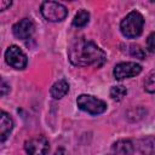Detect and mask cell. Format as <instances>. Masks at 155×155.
I'll return each instance as SVG.
<instances>
[{
	"label": "cell",
	"mask_w": 155,
	"mask_h": 155,
	"mask_svg": "<svg viewBox=\"0 0 155 155\" xmlns=\"http://www.w3.org/2000/svg\"><path fill=\"white\" fill-rule=\"evenodd\" d=\"M68 57L74 65L79 67H102L107 61L105 52L98 47L94 42L84 38L75 39L69 48Z\"/></svg>",
	"instance_id": "1"
},
{
	"label": "cell",
	"mask_w": 155,
	"mask_h": 155,
	"mask_svg": "<svg viewBox=\"0 0 155 155\" xmlns=\"http://www.w3.org/2000/svg\"><path fill=\"white\" fill-rule=\"evenodd\" d=\"M143 25H144L143 16L137 11H132L121 21L120 29H121V33L126 38L132 39V38H137L142 34Z\"/></svg>",
	"instance_id": "2"
},
{
	"label": "cell",
	"mask_w": 155,
	"mask_h": 155,
	"mask_svg": "<svg viewBox=\"0 0 155 155\" xmlns=\"http://www.w3.org/2000/svg\"><path fill=\"white\" fill-rule=\"evenodd\" d=\"M76 103L81 110H84L91 115H98L107 110V103L104 101L98 99L90 94H80L78 97Z\"/></svg>",
	"instance_id": "3"
},
{
	"label": "cell",
	"mask_w": 155,
	"mask_h": 155,
	"mask_svg": "<svg viewBox=\"0 0 155 155\" xmlns=\"http://www.w3.org/2000/svg\"><path fill=\"white\" fill-rule=\"evenodd\" d=\"M41 13L50 22H59L67 17L68 10L64 5H62L59 2L45 1L41 4Z\"/></svg>",
	"instance_id": "4"
},
{
	"label": "cell",
	"mask_w": 155,
	"mask_h": 155,
	"mask_svg": "<svg viewBox=\"0 0 155 155\" xmlns=\"http://www.w3.org/2000/svg\"><path fill=\"white\" fill-rule=\"evenodd\" d=\"M5 59L15 69H24L28 62L25 53L16 45H12L6 50Z\"/></svg>",
	"instance_id": "5"
},
{
	"label": "cell",
	"mask_w": 155,
	"mask_h": 155,
	"mask_svg": "<svg viewBox=\"0 0 155 155\" xmlns=\"http://www.w3.org/2000/svg\"><path fill=\"white\" fill-rule=\"evenodd\" d=\"M142 71V67L134 62H124L119 63L114 68V76L117 80H124L128 78H133Z\"/></svg>",
	"instance_id": "6"
},
{
	"label": "cell",
	"mask_w": 155,
	"mask_h": 155,
	"mask_svg": "<svg viewBox=\"0 0 155 155\" xmlns=\"http://www.w3.org/2000/svg\"><path fill=\"white\" fill-rule=\"evenodd\" d=\"M24 149L29 155H46L48 151V140L42 136L34 137L24 143Z\"/></svg>",
	"instance_id": "7"
},
{
	"label": "cell",
	"mask_w": 155,
	"mask_h": 155,
	"mask_svg": "<svg viewBox=\"0 0 155 155\" xmlns=\"http://www.w3.org/2000/svg\"><path fill=\"white\" fill-rule=\"evenodd\" d=\"M34 30H35V25H34L33 21H30L29 18H23V19L18 21L17 23H15L12 27L13 35L17 39H22V40L31 36Z\"/></svg>",
	"instance_id": "8"
},
{
	"label": "cell",
	"mask_w": 155,
	"mask_h": 155,
	"mask_svg": "<svg viewBox=\"0 0 155 155\" xmlns=\"http://www.w3.org/2000/svg\"><path fill=\"white\" fill-rule=\"evenodd\" d=\"M13 128V121L10 117V115L5 111H1L0 114V140L5 142L6 138L10 136L11 131Z\"/></svg>",
	"instance_id": "9"
},
{
	"label": "cell",
	"mask_w": 155,
	"mask_h": 155,
	"mask_svg": "<svg viewBox=\"0 0 155 155\" xmlns=\"http://www.w3.org/2000/svg\"><path fill=\"white\" fill-rule=\"evenodd\" d=\"M138 149L143 155H155V137L148 136L139 140Z\"/></svg>",
	"instance_id": "10"
},
{
	"label": "cell",
	"mask_w": 155,
	"mask_h": 155,
	"mask_svg": "<svg viewBox=\"0 0 155 155\" xmlns=\"http://www.w3.org/2000/svg\"><path fill=\"white\" fill-rule=\"evenodd\" d=\"M69 91V85L65 80H59L57 82H54L50 90L51 96L54 99H61L62 97H64Z\"/></svg>",
	"instance_id": "11"
},
{
	"label": "cell",
	"mask_w": 155,
	"mask_h": 155,
	"mask_svg": "<svg viewBox=\"0 0 155 155\" xmlns=\"http://www.w3.org/2000/svg\"><path fill=\"white\" fill-rule=\"evenodd\" d=\"M113 150L119 155H131L134 151V147L131 140L128 139H121L114 143Z\"/></svg>",
	"instance_id": "12"
},
{
	"label": "cell",
	"mask_w": 155,
	"mask_h": 155,
	"mask_svg": "<svg viewBox=\"0 0 155 155\" xmlns=\"http://www.w3.org/2000/svg\"><path fill=\"white\" fill-rule=\"evenodd\" d=\"M88 21H90V13L85 10H80L73 19V25L78 28H82L88 23Z\"/></svg>",
	"instance_id": "13"
},
{
	"label": "cell",
	"mask_w": 155,
	"mask_h": 155,
	"mask_svg": "<svg viewBox=\"0 0 155 155\" xmlns=\"http://www.w3.org/2000/svg\"><path fill=\"white\" fill-rule=\"evenodd\" d=\"M127 93V90L125 86H121V85H117V86H113L110 88V97L114 99V101H121Z\"/></svg>",
	"instance_id": "14"
},
{
	"label": "cell",
	"mask_w": 155,
	"mask_h": 155,
	"mask_svg": "<svg viewBox=\"0 0 155 155\" xmlns=\"http://www.w3.org/2000/svg\"><path fill=\"white\" fill-rule=\"evenodd\" d=\"M144 90L149 93H155V69L151 70L144 80Z\"/></svg>",
	"instance_id": "15"
},
{
	"label": "cell",
	"mask_w": 155,
	"mask_h": 155,
	"mask_svg": "<svg viewBox=\"0 0 155 155\" xmlns=\"http://www.w3.org/2000/svg\"><path fill=\"white\" fill-rule=\"evenodd\" d=\"M130 53H131L132 57H136V58H139V59H144L145 58L144 50L138 45H131L130 46Z\"/></svg>",
	"instance_id": "16"
},
{
	"label": "cell",
	"mask_w": 155,
	"mask_h": 155,
	"mask_svg": "<svg viewBox=\"0 0 155 155\" xmlns=\"http://www.w3.org/2000/svg\"><path fill=\"white\" fill-rule=\"evenodd\" d=\"M147 47H148V50H149L151 53L155 54V31L151 33V34L148 36V39H147Z\"/></svg>",
	"instance_id": "17"
},
{
	"label": "cell",
	"mask_w": 155,
	"mask_h": 155,
	"mask_svg": "<svg viewBox=\"0 0 155 155\" xmlns=\"http://www.w3.org/2000/svg\"><path fill=\"white\" fill-rule=\"evenodd\" d=\"M8 90H10V87L7 86V84L5 82V80H1V96H5Z\"/></svg>",
	"instance_id": "18"
},
{
	"label": "cell",
	"mask_w": 155,
	"mask_h": 155,
	"mask_svg": "<svg viewBox=\"0 0 155 155\" xmlns=\"http://www.w3.org/2000/svg\"><path fill=\"white\" fill-rule=\"evenodd\" d=\"M11 1H5V0H0V10L1 11H4V10H6L7 7H10L11 6Z\"/></svg>",
	"instance_id": "19"
},
{
	"label": "cell",
	"mask_w": 155,
	"mask_h": 155,
	"mask_svg": "<svg viewBox=\"0 0 155 155\" xmlns=\"http://www.w3.org/2000/svg\"><path fill=\"white\" fill-rule=\"evenodd\" d=\"M54 155H67V153H65V150H64V149H62V148H61V149H58V150L56 151V154H54Z\"/></svg>",
	"instance_id": "20"
}]
</instances>
